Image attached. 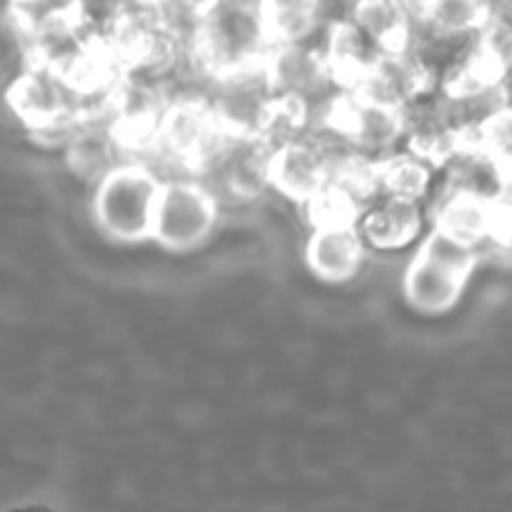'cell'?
Segmentation results:
<instances>
[{
	"label": "cell",
	"instance_id": "1",
	"mask_svg": "<svg viewBox=\"0 0 512 512\" xmlns=\"http://www.w3.org/2000/svg\"><path fill=\"white\" fill-rule=\"evenodd\" d=\"M482 251L432 226L422 236L412 262L407 264L402 289L407 302L425 314L447 312L457 304L480 264Z\"/></svg>",
	"mask_w": 512,
	"mask_h": 512
},
{
	"label": "cell",
	"instance_id": "2",
	"mask_svg": "<svg viewBox=\"0 0 512 512\" xmlns=\"http://www.w3.org/2000/svg\"><path fill=\"white\" fill-rule=\"evenodd\" d=\"M164 176L149 161L131 159L93 186L98 229L116 241L151 239Z\"/></svg>",
	"mask_w": 512,
	"mask_h": 512
},
{
	"label": "cell",
	"instance_id": "3",
	"mask_svg": "<svg viewBox=\"0 0 512 512\" xmlns=\"http://www.w3.org/2000/svg\"><path fill=\"white\" fill-rule=\"evenodd\" d=\"M224 139V126L204 93H176L161 113L151 154L176 166L179 176H196Z\"/></svg>",
	"mask_w": 512,
	"mask_h": 512
},
{
	"label": "cell",
	"instance_id": "4",
	"mask_svg": "<svg viewBox=\"0 0 512 512\" xmlns=\"http://www.w3.org/2000/svg\"><path fill=\"white\" fill-rule=\"evenodd\" d=\"M219 211V199L196 176H171L156 201L151 239L169 251L196 249L214 234Z\"/></svg>",
	"mask_w": 512,
	"mask_h": 512
},
{
	"label": "cell",
	"instance_id": "5",
	"mask_svg": "<svg viewBox=\"0 0 512 512\" xmlns=\"http://www.w3.org/2000/svg\"><path fill=\"white\" fill-rule=\"evenodd\" d=\"M272 144L259 136H231L221 141L196 179L219 199V204H246L272 186Z\"/></svg>",
	"mask_w": 512,
	"mask_h": 512
},
{
	"label": "cell",
	"instance_id": "6",
	"mask_svg": "<svg viewBox=\"0 0 512 512\" xmlns=\"http://www.w3.org/2000/svg\"><path fill=\"white\" fill-rule=\"evenodd\" d=\"M264 71L274 93L284 101L302 106L312 118V126H317L314 106H319V118H322L329 103L337 98L332 96V88H339L337 78L329 68L322 46H314V43L272 46V51L264 58Z\"/></svg>",
	"mask_w": 512,
	"mask_h": 512
},
{
	"label": "cell",
	"instance_id": "7",
	"mask_svg": "<svg viewBox=\"0 0 512 512\" xmlns=\"http://www.w3.org/2000/svg\"><path fill=\"white\" fill-rule=\"evenodd\" d=\"M422 226H425L422 201L390 194H379L357 221V229L367 249L382 251V254L402 251L420 241Z\"/></svg>",
	"mask_w": 512,
	"mask_h": 512
},
{
	"label": "cell",
	"instance_id": "8",
	"mask_svg": "<svg viewBox=\"0 0 512 512\" xmlns=\"http://www.w3.org/2000/svg\"><path fill=\"white\" fill-rule=\"evenodd\" d=\"M68 164L76 176L91 181L93 186L118 169L121 164L131 161V154L123 146L121 136L116 134L113 123L106 116L86 118L73 128V134L66 139Z\"/></svg>",
	"mask_w": 512,
	"mask_h": 512
},
{
	"label": "cell",
	"instance_id": "9",
	"mask_svg": "<svg viewBox=\"0 0 512 512\" xmlns=\"http://www.w3.org/2000/svg\"><path fill=\"white\" fill-rule=\"evenodd\" d=\"M367 256V244L357 224L314 226L307 244L309 269L324 282H347L357 277Z\"/></svg>",
	"mask_w": 512,
	"mask_h": 512
},
{
	"label": "cell",
	"instance_id": "10",
	"mask_svg": "<svg viewBox=\"0 0 512 512\" xmlns=\"http://www.w3.org/2000/svg\"><path fill=\"white\" fill-rule=\"evenodd\" d=\"M254 6L272 46L314 43L332 23L329 0H254Z\"/></svg>",
	"mask_w": 512,
	"mask_h": 512
},
{
	"label": "cell",
	"instance_id": "11",
	"mask_svg": "<svg viewBox=\"0 0 512 512\" xmlns=\"http://www.w3.org/2000/svg\"><path fill=\"white\" fill-rule=\"evenodd\" d=\"M490 204L487 196L437 186L430 206L432 226L482 251L490 244Z\"/></svg>",
	"mask_w": 512,
	"mask_h": 512
},
{
	"label": "cell",
	"instance_id": "12",
	"mask_svg": "<svg viewBox=\"0 0 512 512\" xmlns=\"http://www.w3.org/2000/svg\"><path fill=\"white\" fill-rule=\"evenodd\" d=\"M347 18L382 53L407 51L415 38V26L400 0H352Z\"/></svg>",
	"mask_w": 512,
	"mask_h": 512
},
{
	"label": "cell",
	"instance_id": "13",
	"mask_svg": "<svg viewBox=\"0 0 512 512\" xmlns=\"http://www.w3.org/2000/svg\"><path fill=\"white\" fill-rule=\"evenodd\" d=\"M435 171L437 169H432L427 161H422L412 151H392V154L377 159L379 194L422 201L435 189Z\"/></svg>",
	"mask_w": 512,
	"mask_h": 512
},
{
	"label": "cell",
	"instance_id": "14",
	"mask_svg": "<svg viewBox=\"0 0 512 512\" xmlns=\"http://www.w3.org/2000/svg\"><path fill=\"white\" fill-rule=\"evenodd\" d=\"M492 13L512 26V0H492Z\"/></svg>",
	"mask_w": 512,
	"mask_h": 512
},
{
	"label": "cell",
	"instance_id": "15",
	"mask_svg": "<svg viewBox=\"0 0 512 512\" xmlns=\"http://www.w3.org/2000/svg\"><path fill=\"white\" fill-rule=\"evenodd\" d=\"M6 512H56L51 505H41V502H33V505H18V507H11V510Z\"/></svg>",
	"mask_w": 512,
	"mask_h": 512
},
{
	"label": "cell",
	"instance_id": "16",
	"mask_svg": "<svg viewBox=\"0 0 512 512\" xmlns=\"http://www.w3.org/2000/svg\"><path fill=\"white\" fill-rule=\"evenodd\" d=\"M139 3H149V6H151V3H156V0H139Z\"/></svg>",
	"mask_w": 512,
	"mask_h": 512
},
{
	"label": "cell",
	"instance_id": "17",
	"mask_svg": "<svg viewBox=\"0 0 512 512\" xmlns=\"http://www.w3.org/2000/svg\"><path fill=\"white\" fill-rule=\"evenodd\" d=\"M490 6H492V0H490Z\"/></svg>",
	"mask_w": 512,
	"mask_h": 512
}]
</instances>
